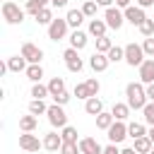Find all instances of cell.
<instances>
[{"label": "cell", "instance_id": "cell-16", "mask_svg": "<svg viewBox=\"0 0 154 154\" xmlns=\"http://www.w3.org/2000/svg\"><path fill=\"white\" fill-rule=\"evenodd\" d=\"M60 147H63V135L48 132V135L43 137V149H48V152H60Z\"/></svg>", "mask_w": 154, "mask_h": 154}, {"label": "cell", "instance_id": "cell-49", "mask_svg": "<svg viewBox=\"0 0 154 154\" xmlns=\"http://www.w3.org/2000/svg\"><path fill=\"white\" fill-rule=\"evenodd\" d=\"M147 137H149V140H152V144H154V125L147 130Z\"/></svg>", "mask_w": 154, "mask_h": 154}, {"label": "cell", "instance_id": "cell-44", "mask_svg": "<svg viewBox=\"0 0 154 154\" xmlns=\"http://www.w3.org/2000/svg\"><path fill=\"white\" fill-rule=\"evenodd\" d=\"M147 99H149V101H154V82H152V84H147Z\"/></svg>", "mask_w": 154, "mask_h": 154}, {"label": "cell", "instance_id": "cell-23", "mask_svg": "<svg viewBox=\"0 0 154 154\" xmlns=\"http://www.w3.org/2000/svg\"><path fill=\"white\" fill-rule=\"evenodd\" d=\"M65 19H67V24H70L72 29H79V24L84 22V12H82V10H70Z\"/></svg>", "mask_w": 154, "mask_h": 154}, {"label": "cell", "instance_id": "cell-19", "mask_svg": "<svg viewBox=\"0 0 154 154\" xmlns=\"http://www.w3.org/2000/svg\"><path fill=\"white\" fill-rule=\"evenodd\" d=\"M84 46H87V34H84V31H79V29H75V31L70 34V48L82 51Z\"/></svg>", "mask_w": 154, "mask_h": 154}, {"label": "cell", "instance_id": "cell-2", "mask_svg": "<svg viewBox=\"0 0 154 154\" xmlns=\"http://www.w3.org/2000/svg\"><path fill=\"white\" fill-rule=\"evenodd\" d=\"M24 14H26V10H22L17 2H12V0L2 2V19H5L7 24H22Z\"/></svg>", "mask_w": 154, "mask_h": 154}, {"label": "cell", "instance_id": "cell-12", "mask_svg": "<svg viewBox=\"0 0 154 154\" xmlns=\"http://www.w3.org/2000/svg\"><path fill=\"white\" fill-rule=\"evenodd\" d=\"M140 82L142 84H152L154 82V58H147L140 65Z\"/></svg>", "mask_w": 154, "mask_h": 154}, {"label": "cell", "instance_id": "cell-6", "mask_svg": "<svg viewBox=\"0 0 154 154\" xmlns=\"http://www.w3.org/2000/svg\"><path fill=\"white\" fill-rule=\"evenodd\" d=\"M106 132H108V135H106L108 142H113V144H118V142H123L125 137H130V135H128V125H125V120H116Z\"/></svg>", "mask_w": 154, "mask_h": 154}, {"label": "cell", "instance_id": "cell-41", "mask_svg": "<svg viewBox=\"0 0 154 154\" xmlns=\"http://www.w3.org/2000/svg\"><path fill=\"white\" fill-rule=\"evenodd\" d=\"M142 48H144V55H152L154 58V36H147L144 43H142Z\"/></svg>", "mask_w": 154, "mask_h": 154}, {"label": "cell", "instance_id": "cell-24", "mask_svg": "<svg viewBox=\"0 0 154 154\" xmlns=\"http://www.w3.org/2000/svg\"><path fill=\"white\" fill-rule=\"evenodd\" d=\"M26 77H29L31 82H41V77H43V67H41V63L29 65V67H26Z\"/></svg>", "mask_w": 154, "mask_h": 154}, {"label": "cell", "instance_id": "cell-50", "mask_svg": "<svg viewBox=\"0 0 154 154\" xmlns=\"http://www.w3.org/2000/svg\"><path fill=\"white\" fill-rule=\"evenodd\" d=\"M120 154H140V152H137V149H135V147H130V149H123V152H120Z\"/></svg>", "mask_w": 154, "mask_h": 154}, {"label": "cell", "instance_id": "cell-28", "mask_svg": "<svg viewBox=\"0 0 154 154\" xmlns=\"http://www.w3.org/2000/svg\"><path fill=\"white\" fill-rule=\"evenodd\" d=\"M46 111H48V106L43 103V99H31V101H29V113L41 116V113H46Z\"/></svg>", "mask_w": 154, "mask_h": 154}, {"label": "cell", "instance_id": "cell-17", "mask_svg": "<svg viewBox=\"0 0 154 154\" xmlns=\"http://www.w3.org/2000/svg\"><path fill=\"white\" fill-rule=\"evenodd\" d=\"M106 29H108L106 19H96V17H94V19L89 22V34L96 36V38H99V36H106Z\"/></svg>", "mask_w": 154, "mask_h": 154}, {"label": "cell", "instance_id": "cell-30", "mask_svg": "<svg viewBox=\"0 0 154 154\" xmlns=\"http://www.w3.org/2000/svg\"><path fill=\"white\" fill-rule=\"evenodd\" d=\"M48 2H51V0H26V7H24V10H26L29 14H36L38 10L48 7Z\"/></svg>", "mask_w": 154, "mask_h": 154}, {"label": "cell", "instance_id": "cell-21", "mask_svg": "<svg viewBox=\"0 0 154 154\" xmlns=\"http://www.w3.org/2000/svg\"><path fill=\"white\" fill-rule=\"evenodd\" d=\"M130 111H132V108L128 106V101H125V103H113V108H111V113H113L116 120H128Z\"/></svg>", "mask_w": 154, "mask_h": 154}, {"label": "cell", "instance_id": "cell-1", "mask_svg": "<svg viewBox=\"0 0 154 154\" xmlns=\"http://www.w3.org/2000/svg\"><path fill=\"white\" fill-rule=\"evenodd\" d=\"M125 96H128V106L135 111H142L147 106V87L142 82H130L125 87Z\"/></svg>", "mask_w": 154, "mask_h": 154}, {"label": "cell", "instance_id": "cell-10", "mask_svg": "<svg viewBox=\"0 0 154 154\" xmlns=\"http://www.w3.org/2000/svg\"><path fill=\"white\" fill-rule=\"evenodd\" d=\"M19 147H22L24 152H38V149L43 147V140H38V137L31 135V132H24V135H19Z\"/></svg>", "mask_w": 154, "mask_h": 154}, {"label": "cell", "instance_id": "cell-38", "mask_svg": "<svg viewBox=\"0 0 154 154\" xmlns=\"http://www.w3.org/2000/svg\"><path fill=\"white\" fill-rule=\"evenodd\" d=\"M142 113H144V123L154 125V101H147V106L142 108Z\"/></svg>", "mask_w": 154, "mask_h": 154}, {"label": "cell", "instance_id": "cell-26", "mask_svg": "<svg viewBox=\"0 0 154 154\" xmlns=\"http://www.w3.org/2000/svg\"><path fill=\"white\" fill-rule=\"evenodd\" d=\"M34 19H36L38 24H51V22H53V10H51V7H43V10H38V12L34 14Z\"/></svg>", "mask_w": 154, "mask_h": 154}, {"label": "cell", "instance_id": "cell-3", "mask_svg": "<svg viewBox=\"0 0 154 154\" xmlns=\"http://www.w3.org/2000/svg\"><path fill=\"white\" fill-rule=\"evenodd\" d=\"M125 63L132 65V67H140L144 63V48L137 46V43H128L125 46Z\"/></svg>", "mask_w": 154, "mask_h": 154}, {"label": "cell", "instance_id": "cell-8", "mask_svg": "<svg viewBox=\"0 0 154 154\" xmlns=\"http://www.w3.org/2000/svg\"><path fill=\"white\" fill-rule=\"evenodd\" d=\"M63 58H65V65H67V70H70V72H82L84 63H82V58L77 55V48H65Z\"/></svg>", "mask_w": 154, "mask_h": 154}, {"label": "cell", "instance_id": "cell-25", "mask_svg": "<svg viewBox=\"0 0 154 154\" xmlns=\"http://www.w3.org/2000/svg\"><path fill=\"white\" fill-rule=\"evenodd\" d=\"M152 147H154V144H152V140H149L147 135H144V137H137V140H135V149H137L140 154H149V152H152Z\"/></svg>", "mask_w": 154, "mask_h": 154}, {"label": "cell", "instance_id": "cell-22", "mask_svg": "<svg viewBox=\"0 0 154 154\" xmlns=\"http://www.w3.org/2000/svg\"><path fill=\"white\" fill-rule=\"evenodd\" d=\"M113 123H116L113 113H106V111H101V113L96 116V128H99V130H108Z\"/></svg>", "mask_w": 154, "mask_h": 154}, {"label": "cell", "instance_id": "cell-47", "mask_svg": "<svg viewBox=\"0 0 154 154\" xmlns=\"http://www.w3.org/2000/svg\"><path fill=\"white\" fill-rule=\"evenodd\" d=\"M51 5H53V7H65L67 0H51Z\"/></svg>", "mask_w": 154, "mask_h": 154}, {"label": "cell", "instance_id": "cell-43", "mask_svg": "<svg viewBox=\"0 0 154 154\" xmlns=\"http://www.w3.org/2000/svg\"><path fill=\"white\" fill-rule=\"evenodd\" d=\"M103 154H120V149H118V147H116V144L111 142L108 147H103Z\"/></svg>", "mask_w": 154, "mask_h": 154}, {"label": "cell", "instance_id": "cell-20", "mask_svg": "<svg viewBox=\"0 0 154 154\" xmlns=\"http://www.w3.org/2000/svg\"><path fill=\"white\" fill-rule=\"evenodd\" d=\"M36 125H38V120H36V116H34V113H29V116H22V118H19V130H22V132H34V130H36Z\"/></svg>", "mask_w": 154, "mask_h": 154}, {"label": "cell", "instance_id": "cell-36", "mask_svg": "<svg viewBox=\"0 0 154 154\" xmlns=\"http://www.w3.org/2000/svg\"><path fill=\"white\" fill-rule=\"evenodd\" d=\"M60 135H63V142H77V130L72 125H65Z\"/></svg>", "mask_w": 154, "mask_h": 154}, {"label": "cell", "instance_id": "cell-11", "mask_svg": "<svg viewBox=\"0 0 154 154\" xmlns=\"http://www.w3.org/2000/svg\"><path fill=\"white\" fill-rule=\"evenodd\" d=\"M147 19V14H144V7H140V5H130V7H125V22H130L132 26H140L142 22Z\"/></svg>", "mask_w": 154, "mask_h": 154}, {"label": "cell", "instance_id": "cell-39", "mask_svg": "<svg viewBox=\"0 0 154 154\" xmlns=\"http://www.w3.org/2000/svg\"><path fill=\"white\" fill-rule=\"evenodd\" d=\"M75 96H77V99H84V101L91 96V94H89V87H87V82H82V84H77V87H75Z\"/></svg>", "mask_w": 154, "mask_h": 154}, {"label": "cell", "instance_id": "cell-46", "mask_svg": "<svg viewBox=\"0 0 154 154\" xmlns=\"http://www.w3.org/2000/svg\"><path fill=\"white\" fill-rule=\"evenodd\" d=\"M137 5H140V7H152L154 0H137Z\"/></svg>", "mask_w": 154, "mask_h": 154}, {"label": "cell", "instance_id": "cell-15", "mask_svg": "<svg viewBox=\"0 0 154 154\" xmlns=\"http://www.w3.org/2000/svg\"><path fill=\"white\" fill-rule=\"evenodd\" d=\"M108 63H111V60H108L106 53H94V55L89 58V67H91L94 72H103V70L108 67Z\"/></svg>", "mask_w": 154, "mask_h": 154}, {"label": "cell", "instance_id": "cell-51", "mask_svg": "<svg viewBox=\"0 0 154 154\" xmlns=\"http://www.w3.org/2000/svg\"><path fill=\"white\" fill-rule=\"evenodd\" d=\"M149 154H154V147H152V152H149Z\"/></svg>", "mask_w": 154, "mask_h": 154}, {"label": "cell", "instance_id": "cell-32", "mask_svg": "<svg viewBox=\"0 0 154 154\" xmlns=\"http://www.w3.org/2000/svg\"><path fill=\"white\" fill-rule=\"evenodd\" d=\"M96 10H99V2L96 0H87L84 5H82V12H84V17H96Z\"/></svg>", "mask_w": 154, "mask_h": 154}, {"label": "cell", "instance_id": "cell-7", "mask_svg": "<svg viewBox=\"0 0 154 154\" xmlns=\"http://www.w3.org/2000/svg\"><path fill=\"white\" fill-rule=\"evenodd\" d=\"M103 19H106L108 29H116V31H118V29L123 26V22H125V12H120L118 7H106Z\"/></svg>", "mask_w": 154, "mask_h": 154}, {"label": "cell", "instance_id": "cell-52", "mask_svg": "<svg viewBox=\"0 0 154 154\" xmlns=\"http://www.w3.org/2000/svg\"><path fill=\"white\" fill-rule=\"evenodd\" d=\"M2 2H7V0H2Z\"/></svg>", "mask_w": 154, "mask_h": 154}, {"label": "cell", "instance_id": "cell-45", "mask_svg": "<svg viewBox=\"0 0 154 154\" xmlns=\"http://www.w3.org/2000/svg\"><path fill=\"white\" fill-rule=\"evenodd\" d=\"M96 2H99L101 7H113V2H116V0H96Z\"/></svg>", "mask_w": 154, "mask_h": 154}, {"label": "cell", "instance_id": "cell-48", "mask_svg": "<svg viewBox=\"0 0 154 154\" xmlns=\"http://www.w3.org/2000/svg\"><path fill=\"white\" fill-rule=\"evenodd\" d=\"M116 5H118V7H123V10H125V7H130V0H116Z\"/></svg>", "mask_w": 154, "mask_h": 154}, {"label": "cell", "instance_id": "cell-33", "mask_svg": "<svg viewBox=\"0 0 154 154\" xmlns=\"http://www.w3.org/2000/svg\"><path fill=\"white\" fill-rule=\"evenodd\" d=\"M111 48H113V43H111L108 36H99L96 38V53H108Z\"/></svg>", "mask_w": 154, "mask_h": 154}, {"label": "cell", "instance_id": "cell-13", "mask_svg": "<svg viewBox=\"0 0 154 154\" xmlns=\"http://www.w3.org/2000/svg\"><path fill=\"white\" fill-rule=\"evenodd\" d=\"M79 152L82 154H103V147L94 137H82L79 140Z\"/></svg>", "mask_w": 154, "mask_h": 154}, {"label": "cell", "instance_id": "cell-40", "mask_svg": "<svg viewBox=\"0 0 154 154\" xmlns=\"http://www.w3.org/2000/svg\"><path fill=\"white\" fill-rule=\"evenodd\" d=\"M87 87H89V94H91V96H96L99 89H101V84H99L96 77H89V79H87Z\"/></svg>", "mask_w": 154, "mask_h": 154}, {"label": "cell", "instance_id": "cell-18", "mask_svg": "<svg viewBox=\"0 0 154 154\" xmlns=\"http://www.w3.org/2000/svg\"><path fill=\"white\" fill-rule=\"evenodd\" d=\"M84 111H87L89 116H99V113L103 111V103H101V99H99V96H89V99L84 101Z\"/></svg>", "mask_w": 154, "mask_h": 154}, {"label": "cell", "instance_id": "cell-42", "mask_svg": "<svg viewBox=\"0 0 154 154\" xmlns=\"http://www.w3.org/2000/svg\"><path fill=\"white\" fill-rule=\"evenodd\" d=\"M67 101H70V94H67V91H60V94L53 96V103H58V106H65Z\"/></svg>", "mask_w": 154, "mask_h": 154}, {"label": "cell", "instance_id": "cell-37", "mask_svg": "<svg viewBox=\"0 0 154 154\" xmlns=\"http://www.w3.org/2000/svg\"><path fill=\"white\" fill-rule=\"evenodd\" d=\"M60 154H82L79 152V142H63Z\"/></svg>", "mask_w": 154, "mask_h": 154}, {"label": "cell", "instance_id": "cell-9", "mask_svg": "<svg viewBox=\"0 0 154 154\" xmlns=\"http://www.w3.org/2000/svg\"><path fill=\"white\" fill-rule=\"evenodd\" d=\"M22 55L29 60V65H34V63H41V60H43V51H41L38 46H34L31 41L22 43Z\"/></svg>", "mask_w": 154, "mask_h": 154}, {"label": "cell", "instance_id": "cell-5", "mask_svg": "<svg viewBox=\"0 0 154 154\" xmlns=\"http://www.w3.org/2000/svg\"><path fill=\"white\" fill-rule=\"evenodd\" d=\"M67 26H70L67 19H60V17L53 19V22L48 24V38H51V41H63L65 34H67Z\"/></svg>", "mask_w": 154, "mask_h": 154}, {"label": "cell", "instance_id": "cell-35", "mask_svg": "<svg viewBox=\"0 0 154 154\" xmlns=\"http://www.w3.org/2000/svg\"><path fill=\"white\" fill-rule=\"evenodd\" d=\"M137 29H140V34H142L144 38H147V36H154V19H144Z\"/></svg>", "mask_w": 154, "mask_h": 154}, {"label": "cell", "instance_id": "cell-14", "mask_svg": "<svg viewBox=\"0 0 154 154\" xmlns=\"http://www.w3.org/2000/svg\"><path fill=\"white\" fill-rule=\"evenodd\" d=\"M26 63H29V60H26V58L19 53V55L7 58V63H5V65H7V70H10V72H26V67H29Z\"/></svg>", "mask_w": 154, "mask_h": 154}, {"label": "cell", "instance_id": "cell-27", "mask_svg": "<svg viewBox=\"0 0 154 154\" xmlns=\"http://www.w3.org/2000/svg\"><path fill=\"white\" fill-rule=\"evenodd\" d=\"M48 91H51V96L65 91V79H63V77H53V79L48 82Z\"/></svg>", "mask_w": 154, "mask_h": 154}, {"label": "cell", "instance_id": "cell-4", "mask_svg": "<svg viewBox=\"0 0 154 154\" xmlns=\"http://www.w3.org/2000/svg\"><path fill=\"white\" fill-rule=\"evenodd\" d=\"M46 116H48V123H51L53 128H65V125H67V113H65L63 106H58V103L48 106Z\"/></svg>", "mask_w": 154, "mask_h": 154}, {"label": "cell", "instance_id": "cell-29", "mask_svg": "<svg viewBox=\"0 0 154 154\" xmlns=\"http://www.w3.org/2000/svg\"><path fill=\"white\" fill-rule=\"evenodd\" d=\"M128 135H130L132 140H137V137H144V135H147V128H144L142 123H130V125H128Z\"/></svg>", "mask_w": 154, "mask_h": 154}, {"label": "cell", "instance_id": "cell-34", "mask_svg": "<svg viewBox=\"0 0 154 154\" xmlns=\"http://www.w3.org/2000/svg\"><path fill=\"white\" fill-rule=\"evenodd\" d=\"M106 55H108V60H111V63L125 60V48H120V46H113V48H111V51H108Z\"/></svg>", "mask_w": 154, "mask_h": 154}, {"label": "cell", "instance_id": "cell-31", "mask_svg": "<svg viewBox=\"0 0 154 154\" xmlns=\"http://www.w3.org/2000/svg\"><path fill=\"white\" fill-rule=\"evenodd\" d=\"M51 91H48V84H41V82H34V87H31V96L34 99H43V96H48Z\"/></svg>", "mask_w": 154, "mask_h": 154}]
</instances>
